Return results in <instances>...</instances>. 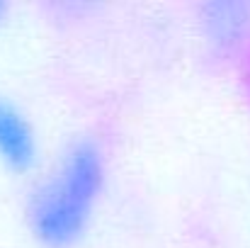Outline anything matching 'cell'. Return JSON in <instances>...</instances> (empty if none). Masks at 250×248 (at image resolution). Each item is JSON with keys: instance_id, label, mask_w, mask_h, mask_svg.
<instances>
[{"instance_id": "obj_1", "label": "cell", "mask_w": 250, "mask_h": 248, "mask_svg": "<svg viewBox=\"0 0 250 248\" xmlns=\"http://www.w3.org/2000/svg\"><path fill=\"white\" fill-rule=\"evenodd\" d=\"M104 187V158L97 144H71L27 202L29 231L49 248L73 246L92 222Z\"/></svg>"}, {"instance_id": "obj_2", "label": "cell", "mask_w": 250, "mask_h": 248, "mask_svg": "<svg viewBox=\"0 0 250 248\" xmlns=\"http://www.w3.org/2000/svg\"><path fill=\"white\" fill-rule=\"evenodd\" d=\"M39 156V141L27 114L0 95V163L15 173L34 168Z\"/></svg>"}, {"instance_id": "obj_3", "label": "cell", "mask_w": 250, "mask_h": 248, "mask_svg": "<svg viewBox=\"0 0 250 248\" xmlns=\"http://www.w3.org/2000/svg\"><path fill=\"white\" fill-rule=\"evenodd\" d=\"M2 12H5V7H2V5H0V17H2Z\"/></svg>"}]
</instances>
